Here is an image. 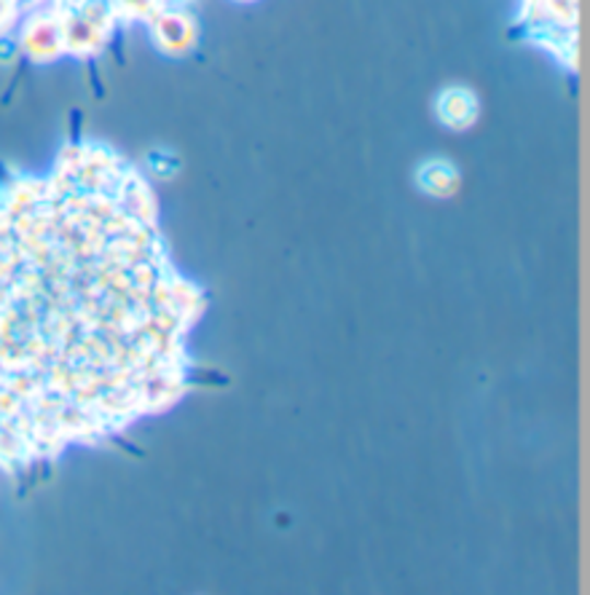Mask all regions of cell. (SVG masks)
Masks as SVG:
<instances>
[{
  "label": "cell",
  "mask_w": 590,
  "mask_h": 595,
  "mask_svg": "<svg viewBox=\"0 0 590 595\" xmlns=\"http://www.w3.org/2000/svg\"><path fill=\"white\" fill-rule=\"evenodd\" d=\"M419 186L432 196H451L459 188L456 166L446 159H432V162L421 164Z\"/></svg>",
  "instance_id": "3"
},
{
  "label": "cell",
  "mask_w": 590,
  "mask_h": 595,
  "mask_svg": "<svg viewBox=\"0 0 590 595\" xmlns=\"http://www.w3.org/2000/svg\"><path fill=\"white\" fill-rule=\"evenodd\" d=\"M94 35H97V30H94L92 20H70L62 38L70 49H89L94 44Z\"/></svg>",
  "instance_id": "5"
},
{
  "label": "cell",
  "mask_w": 590,
  "mask_h": 595,
  "mask_svg": "<svg viewBox=\"0 0 590 595\" xmlns=\"http://www.w3.org/2000/svg\"><path fill=\"white\" fill-rule=\"evenodd\" d=\"M9 14H11L9 3H5V0H0V27H3V22L9 20Z\"/></svg>",
  "instance_id": "6"
},
{
  "label": "cell",
  "mask_w": 590,
  "mask_h": 595,
  "mask_svg": "<svg viewBox=\"0 0 590 595\" xmlns=\"http://www.w3.org/2000/svg\"><path fill=\"white\" fill-rule=\"evenodd\" d=\"M62 30L51 22H33L25 33V49L35 59H51L62 51Z\"/></svg>",
  "instance_id": "4"
},
{
  "label": "cell",
  "mask_w": 590,
  "mask_h": 595,
  "mask_svg": "<svg viewBox=\"0 0 590 595\" xmlns=\"http://www.w3.org/2000/svg\"><path fill=\"white\" fill-rule=\"evenodd\" d=\"M438 118L451 129H467L478 118V100L470 89H446L438 97Z\"/></svg>",
  "instance_id": "1"
},
{
  "label": "cell",
  "mask_w": 590,
  "mask_h": 595,
  "mask_svg": "<svg viewBox=\"0 0 590 595\" xmlns=\"http://www.w3.org/2000/svg\"><path fill=\"white\" fill-rule=\"evenodd\" d=\"M157 40L164 51L181 55L194 44V22L183 14H166L157 22Z\"/></svg>",
  "instance_id": "2"
}]
</instances>
